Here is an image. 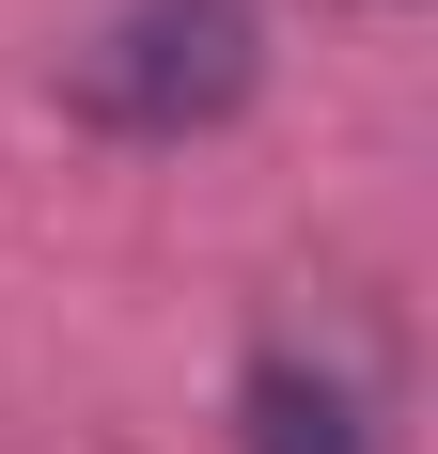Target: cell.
<instances>
[{
  "label": "cell",
  "mask_w": 438,
  "mask_h": 454,
  "mask_svg": "<svg viewBox=\"0 0 438 454\" xmlns=\"http://www.w3.org/2000/svg\"><path fill=\"white\" fill-rule=\"evenodd\" d=\"M266 94V0H126L63 63V110L94 141H204Z\"/></svg>",
  "instance_id": "1"
},
{
  "label": "cell",
  "mask_w": 438,
  "mask_h": 454,
  "mask_svg": "<svg viewBox=\"0 0 438 454\" xmlns=\"http://www.w3.org/2000/svg\"><path fill=\"white\" fill-rule=\"evenodd\" d=\"M235 454H392V392H376V361L266 329L251 361H235Z\"/></svg>",
  "instance_id": "2"
},
{
  "label": "cell",
  "mask_w": 438,
  "mask_h": 454,
  "mask_svg": "<svg viewBox=\"0 0 438 454\" xmlns=\"http://www.w3.org/2000/svg\"><path fill=\"white\" fill-rule=\"evenodd\" d=\"M376 16H423V0H376Z\"/></svg>",
  "instance_id": "3"
}]
</instances>
